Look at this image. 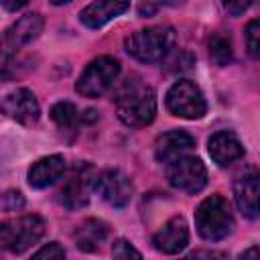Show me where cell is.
I'll return each instance as SVG.
<instances>
[{
    "instance_id": "4316f807",
    "label": "cell",
    "mask_w": 260,
    "mask_h": 260,
    "mask_svg": "<svg viewBox=\"0 0 260 260\" xmlns=\"http://www.w3.org/2000/svg\"><path fill=\"white\" fill-rule=\"evenodd\" d=\"M256 256H258V248L256 246H252L250 250H246V252L240 254V258H256Z\"/></svg>"
},
{
    "instance_id": "8fae6325",
    "label": "cell",
    "mask_w": 260,
    "mask_h": 260,
    "mask_svg": "<svg viewBox=\"0 0 260 260\" xmlns=\"http://www.w3.org/2000/svg\"><path fill=\"white\" fill-rule=\"evenodd\" d=\"M258 195H260V183H258L256 169H248V171H244L242 175L236 177V181H234V197H236L238 209L248 219H256L258 213H260Z\"/></svg>"
},
{
    "instance_id": "603a6c76",
    "label": "cell",
    "mask_w": 260,
    "mask_h": 260,
    "mask_svg": "<svg viewBox=\"0 0 260 260\" xmlns=\"http://www.w3.org/2000/svg\"><path fill=\"white\" fill-rule=\"evenodd\" d=\"M112 256L114 258H142V254L128 242V240H116L112 246Z\"/></svg>"
},
{
    "instance_id": "44dd1931",
    "label": "cell",
    "mask_w": 260,
    "mask_h": 260,
    "mask_svg": "<svg viewBox=\"0 0 260 260\" xmlns=\"http://www.w3.org/2000/svg\"><path fill=\"white\" fill-rule=\"evenodd\" d=\"M246 47L252 59L260 57V22L258 20H250L246 26Z\"/></svg>"
},
{
    "instance_id": "30bf717a",
    "label": "cell",
    "mask_w": 260,
    "mask_h": 260,
    "mask_svg": "<svg viewBox=\"0 0 260 260\" xmlns=\"http://www.w3.org/2000/svg\"><path fill=\"white\" fill-rule=\"evenodd\" d=\"M187 244H189V228H187L185 217H181V215L171 217L152 236L154 250H158L162 254H179L185 250Z\"/></svg>"
},
{
    "instance_id": "ba28073f",
    "label": "cell",
    "mask_w": 260,
    "mask_h": 260,
    "mask_svg": "<svg viewBox=\"0 0 260 260\" xmlns=\"http://www.w3.org/2000/svg\"><path fill=\"white\" fill-rule=\"evenodd\" d=\"M91 187L112 207H126L134 193L130 179L118 169H108V171H102L100 175H95Z\"/></svg>"
},
{
    "instance_id": "6da1fadb",
    "label": "cell",
    "mask_w": 260,
    "mask_h": 260,
    "mask_svg": "<svg viewBox=\"0 0 260 260\" xmlns=\"http://www.w3.org/2000/svg\"><path fill=\"white\" fill-rule=\"evenodd\" d=\"M116 112L118 118L130 128H142L150 124L156 114V98L152 87L128 81L116 98Z\"/></svg>"
},
{
    "instance_id": "4fadbf2b",
    "label": "cell",
    "mask_w": 260,
    "mask_h": 260,
    "mask_svg": "<svg viewBox=\"0 0 260 260\" xmlns=\"http://www.w3.org/2000/svg\"><path fill=\"white\" fill-rule=\"evenodd\" d=\"M207 150L217 167H230L244 156L242 142L234 132H228V130L215 132L207 142Z\"/></svg>"
},
{
    "instance_id": "ffe728a7",
    "label": "cell",
    "mask_w": 260,
    "mask_h": 260,
    "mask_svg": "<svg viewBox=\"0 0 260 260\" xmlns=\"http://www.w3.org/2000/svg\"><path fill=\"white\" fill-rule=\"evenodd\" d=\"M234 53H232V41L230 37L217 32L209 39V59L217 65V67H225L232 61Z\"/></svg>"
},
{
    "instance_id": "7c38bea8",
    "label": "cell",
    "mask_w": 260,
    "mask_h": 260,
    "mask_svg": "<svg viewBox=\"0 0 260 260\" xmlns=\"http://www.w3.org/2000/svg\"><path fill=\"white\" fill-rule=\"evenodd\" d=\"M195 148V138L185 130H169L156 138L154 154L160 162H171L183 154H189Z\"/></svg>"
},
{
    "instance_id": "3957f363",
    "label": "cell",
    "mask_w": 260,
    "mask_h": 260,
    "mask_svg": "<svg viewBox=\"0 0 260 260\" xmlns=\"http://www.w3.org/2000/svg\"><path fill=\"white\" fill-rule=\"evenodd\" d=\"M175 45V30L171 26H150L136 30L124 43L126 53L142 63H156L167 57Z\"/></svg>"
},
{
    "instance_id": "9c48e42d",
    "label": "cell",
    "mask_w": 260,
    "mask_h": 260,
    "mask_svg": "<svg viewBox=\"0 0 260 260\" xmlns=\"http://www.w3.org/2000/svg\"><path fill=\"white\" fill-rule=\"evenodd\" d=\"M0 112L6 118H10L22 126H32L41 118V106H39L35 93L26 87H18V89L6 93L0 100Z\"/></svg>"
},
{
    "instance_id": "52a82bcc",
    "label": "cell",
    "mask_w": 260,
    "mask_h": 260,
    "mask_svg": "<svg viewBox=\"0 0 260 260\" xmlns=\"http://www.w3.org/2000/svg\"><path fill=\"white\" fill-rule=\"evenodd\" d=\"M167 179L175 189L193 195L207 185V169L197 156L183 154L167 162Z\"/></svg>"
},
{
    "instance_id": "5b68a950",
    "label": "cell",
    "mask_w": 260,
    "mask_h": 260,
    "mask_svg": "<svg viewBox=\"0 0 260 260\" xmlns=\"http://www.w3.org/2000/svg\"><path fill=\"white\" fill-rule=\"evenodd\" d=\"M167 110L185 120H199L207 112V102L203 98V91L189 79H179L171 85L165 98Z\"/></svg>"
},
{
    "instance_id": "cb8c5ba5",
    "label": "cell",
    "mask_w": 260,
    "mask_h": 260,
    "mask_svg": "<svg viewBox=\"0 0 260 260\" xmlns=\"http://www.w3.org/2000/svg\"><path fill=\"white\" fill-rule=\"evenodd\" d=\"M32 258H49V260H51V258H65V248H61L59 242H51V244L39 248V250L32 254Z\"/></svg>"
},
{
    "instance_id": "e0dca14e",
    "label": "cell",
    "mask_w": 260,
    "mask_h": 260,
    "mask_svg": "<svg viewBox=\"0 0 260 260\" xmlns=\"http://www.w3.org/2000/svg\"><path fill=\"white\" fill-rule=\"evenodd\" d=\"M93 179H87L83 173H75L59 191V201L67 207V209H79L83 205H87L89 201V183Z\"/></svg>"
},
{
    "instance_id": "8992f818",
    "label": "cell",
    "mask_w": 260,
    "mask_h": 260,
    "mask_svg": "<svg viewBox=\"0 0 260 260\" xmlns=\"http://www.w3.org/2000/svg\"><path fill=\"white\" fill-rule=\"evenodd\" d=\"M118 75H120V63L114 57L108 55L98 57L79 75L75 83V91L81 93L83 98H100L114 85Z\"/></svg>"
},
{
    "instance_id": "277c9868",
    "label": "cell",
    "mask_w": 260,
    "mask_h": 260,
    "mask_svg": "<svg viewBox=\"0 0 260 260\" xmlns=\"http://www.w3.org/2000/svg\"><path fill=\"white\" fill-rule=\"evenodd\" d=\"M45 234V219L41 215H20L0 223V248L22 254L37 244Z\"/></svg>"
},
{
    "instance_id": "9a60e30c",
    "label": "cell",
    "mask_w": 260,
    "mask_h": 260,
    "mask_svg": "<svg viewBox=\"0 0 260 260\" xmlns=\"http://www.w3.org/2000/svg\"><path fill=\"white\" fill-rule=\"evenodd\" d=\"M130 8V0H93L79 12V20L89 28H100L112 18L124 14Z\"/></svg>"
},
{
    "instance_id": "7a4b0ae2",
    "label": "cell",
    "mask_w": 260,
    "mask_h": 260,
    "mask_svg": "<svg viewBox=\"0 0 260 260\" xmlns=\"http://www.w3.org/2000/svg\"><path fill=\"white\" fill-rule=\"evenodd\" d=\"M234 213L230 201L221 195H211L195 209V228L207 242H219L234 232Z\"/></svg>"
},
{
    "instance_id": "2e32d148",
    "label": "cell",
    "mask_w": 260,
    "mask_h": 260,
    "mask_svg": "<svg viewBox=\"0 0 260 260\" xmlns=\"http://www.w3.org/2000/svg\"><path fill=\"white\" fill-rule=\"evenodd\" d=\"M43 16L37 14V12H30V14H24L22 18H18L8 30H6V37H4V45L8 49H20L28 43H32L41 30H43Z\"/></svg>"
},
{
    "instance_id": "ac0fdd59",
    "label": "cell",
    "mask_w": 260,
    "mask_h": 260,
    "mask_svg": "<svg viewBox=\"0 0 260 260\" xmlns=\"http://www.w3.org/2000/svg\"><path fill=\"white\" fill-rule=\"evenodd\" d=\"M108 238V225L102 219H85L75 230V244L83 252H95Z\"/></svg>"
},
{
    "instance_id": "d4e9b609",
    "label": "cell",
    "mask_w": 260,
    "mask_h": 260,
    "mask_svg": "<svg viewBox=\"0 0 260 260\" xmlns=\"http://www.w3.org/2000/svg\"><path fill=\"white\" fill-rule=\"evenodd\" d=\"M221 4L230 16H240L250 8L252 0H221Z\"/></svg>"
},
{
    "instance_id": "d6986e66",
    "label": "cell",
    "mask_w": 260,
    "mask_h": 260,
    "mask_svg": "<svg viewBox=\"0 0 260 260\" xmlns=\"http://www.w3.org/2000/svg\"><path fill=\"white\" fill-rule=\"evenodd\" d=\"M51 118L65 132L75 130L77 124H79V112H77V108L71 102H59V104H55L51 108Z\"/></svg>"
},
{
    "instance_id": "7402d4cb",
    "label": "cell",
    "mask_w": 260,
    "mask_h": 260,
    "mask_svg": "<svg viewBox=\"0 0 260 260\" xmlns=\"http://www.w3.org/2000/svg\"><path fill=\"white\" fill-rule=\"evenodd\" d=\"M181 0H140L138 4V12L140 16H152L156 10L165 8V6H177Z\"/></svg>"
},
{
    "instance_id": "484cf974",
    "label": "cell",
    "mask_w": 260,
    "mask_h": 260,
    "mask_svg": "<svg viewBox=\"0 0 260 260\" xmlns=\"http://www.w3.org/2000/svg\"><path fill=\"white\" fill-rule=\"evenodd\" d=\"M0 4L8 10V12H16L20 8H24L28 4V0H0Z\"/></svg>"
},
{
    "instance_id": "5bb4252c",
    "label": "cell",
    "mask_w": 260,
    "mask_h": 260,
    "mask_svg": "<svg viewBox=\"0 0 260 260\" xmlns=\"http://www.w3.org/2000/svg\"><path fill=\"white\" fill-rule=\"evenodd\" d=\"M65 169H67L65 156H61V154L43 156V158H39L37 162L30 165V169L26 173L28 185L35 187V189H45V187L57 183L63 177Z\"/></svg>"
},
{
    "instance_id": "83f0119b",
    "label": "cell",
    "mask_w": 260,
    "mask_h": 260,
    "mask_svg": "<svg viewBox=\"0 0 260 260\" xmlns=\"http://www.w3.org/2000/svg\"><path fill=\"white\" fill-rule=\"evenodd\" d=\"M55 6H61V4H67V2H71V0H51Z\"/></svg>"
}]
</instances>
